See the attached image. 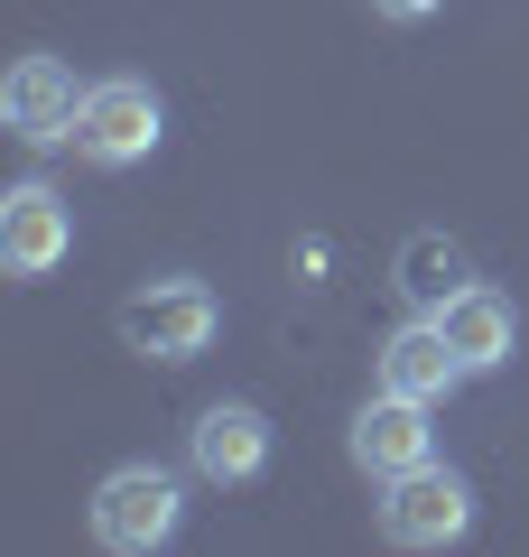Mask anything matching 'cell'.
I'll use <instances>...</instances> for the list:
<instances>
[{
    "label": "cell",
    "mask_w": 529,
    "mask_h": 557,
    "mask_svg": "<svg viewBox=\"0 0 529 557\" xmlns=\"http://www.w3.org/2000/svg\"><path fill=\"white\" fill-rule=\"evenodd\" d=\"M176 530H186V474H168V465H112L94 483V539L112 557H149Z\"/></svg>",
    "instance_id": "obj_1"
},
{
    "label": "cell",
    "mask_w": 529,
    "mask_h": 557,
    "mask_svg": "<svg viewBox=\"0 0 529 557\" xmlns=\"http://www.w3.org/2000/svg\"><path fill=\"white\" fill-rule=\"evenodd\" d=\"M112 325H121V344H131L139 362H196L205 344L223 335V298L205 278H149V288L121 298Z\"/></svg>",
    "instance_id": "obj_2"
},
{
    "label": "cell",
    "mask_w": 529,
    "mask_h": 557,
    "mask_svg": "<svg viewBox=\"0 0 529 557\" xmlns=\"http://www.w3.org/2000/svg\"><path fill=\"white\" fill-rule=\"evenodd\" d=\"M168 139V102H158L149 75H102L84 84V112H75V149L94 168H139Z\"/></svg>",
    "instance_id": "obj_3"
},
{
    "label": "cell",
    "mask_w": 529,
    "mask_h": 557,
    "mask_svg": "<svg viewBox=\"0 0 529 557\" xmlns=\"http://www.w3.org/2000/svg\"><path fill=\"white\" fill-rule=\"evenodd\" d=\"M473 530V483L455 465H409V474L381 483V539L391 548H455Z\"/></svg>",
    "instance_id": "obj_4"
},
{
    "label": "cell",
    "mask_w": 529,
    "mask_h": 557,
    "mask_svg": "<svg viewBox=\"0 0 529 557\" xmlns=\"http://www.w3.org/2000/svg\"><path fill=\"white\" fill-rule=\"evenodd\" d=\"M75 260V205L47 177H20L0 196V270L10 278H57Z\"/></svg>",
    "instance_id": "obj_5"
},
{
    "label": "cell",
    "mask_w": 529,
    "mask_h": 557,
    "mask_svg": "<svg viewBox=\"0 0 529 557\" xmlns=\"http://www.w3.org/2000/svg\"><path fill=\"white\" fill-rule=\"evenodd\" d=\"M75 112H84V84H75L65 57H20L0 75V121H10V139H28V149L75 139Z\"/></svg>",
    "instance_id": "obj_6"
},
{
    "label": "cell",
    "mask_w": 529,
    "mask_h": 557,
    "mask_svg": "<svg viewBox=\"0 0 529 557\" xmlns=\"http://www.w3.org/2000/svg\"><path fill=\"white\" fill-rule=\"evenodd\" d=\"M428 399H399V391H372L362 399V409H353V465H362V474L372 483H391V474H409V465H428L436 456V428H428Z\"/></svg>",
    "instance_id": "obj_7"
},
{
    "label": "cell",
    "mask_w": 529,
    "mask_h": 557,
    "mask_svg": "<svg viewBox=\"0 0 529 557\" xmlns=\"http://www.w3.org/2000/svg\"><path fill=\"white\" fill-rule=\"evenodd\" d=\"M186 465H196L205 483H251L260 465H270V418H260L251 399H214V409H196V428H186Z\"/></svg>",
    "instance_id": "obj_8"
},
{
    "label": "cell",
    "mask_w": 529,
    "mask_h": 557,
    "mask_svg": "<svg viewBox=\"0 0 529 557\" xmlns=\"http://www.w3.org/2000/svg\"><path fill=\"white\" fill-rule=\"evenodd\" d=\"M436 325H446V344H455V362H465L473 381L483 372H502L510 354H520V307L492 288V278H465L446 307H436Z\"/></svg>",
    "instance_id": "obj_9"
},
{
    "label": "cell",
    "mask_w": 529,
    "mask_h": 557,
    "mask_svg": "<svg viewBox=\"0 0 529 557\" xmlns=\"http://www.w3.org/2000/svg\"><path fill=\"white\" fill-rule=\"evenodd\" d=\"M455 381H473V372L455 362V344H446V325H436V317H409L391 344H381V391L428 399V409H436V399H446Z\"/></svg>",
    "instance_id": "obj_10"
},
{
    "label": "cell",
    "mask_w": 529,
    "mask_h": 557,
    "mask_svg": "<svg viewBox=\"0 0 529 557\" xmlns=\"http://www.w3.org/2000/svg\"><path fill=\"white\" fill-rule=\"evenodd\" d=\"M465 278L473 270H465V251H455L446 233H409V242H399V260H391V288L409 298V317H436Z\"/></svg>",
    "instance_id": "obj_11"
},
{
    "label": "cell",
    "mask_w": 529,
    "mask_h": 557,
    "mask_svg": "<svg viewBox=\"0 0 529 557\" xmlns=\"http://www.w3.org/2000/svg\"><path fill=\"white\" fill-rule=\"evenodd\" d=\"M372 10H381V20H399V28H409V20H436L446 0H372Z\"/></svg>",
    "instance_id": "obj_12"
}]
</instances>
